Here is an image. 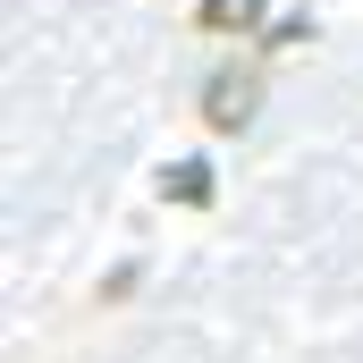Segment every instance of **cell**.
I'll return each mask as SVG.
<instances>
[{
    "instance_id": "3957f363",
    "label": "cell",
    "mask_w": 363,
    "mask_h": 363,
    "mask_svg": "<svg viewBox=\"0 0 363 363\" xmlns=\"http://www.w3.org/2000/svg\"><path fill=\"white\" fill-rule=\"evenodd\" d=\"M161 194H178V203H211V169H203V161H178V169L161 178Z\"/></svg>"
},
{
    "instance_id": "6da1fadb",
    "label": "cell",
    "mask_w": 363,
    "mask_h": 363,
    "mask_svg": "<svg viewBox=\"0 0 363 363\" xmlns=\"http://www.w3.org/2000/svg\"><path fill=\"white\" fill-rule=\"evenodd\" d=\"M254 77H245V68H220V77H211V85H203V118H211V127H220V135H237V127H245V118H254Z\"/></svg>"
},
{
    "instance_id": "7a4b0ae2",
    "label": "cell",
    "mask_w": 363,
    "mask_h": 363,
    "mask_svg": "<svg viewBox=\"0 0 363 363\" xmlns=\"http://www.w3.org/2000/svg\"><path fill=\"white\" fill-rule=\"evenodd\" d=\"M203 26L211 34H245V26H262V0H203Z\"/></svg>"
}]
</instances>
